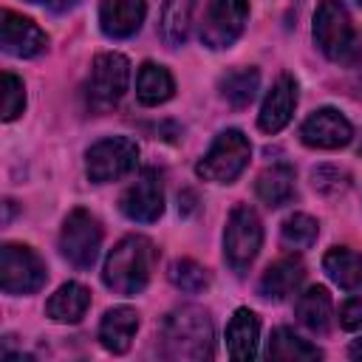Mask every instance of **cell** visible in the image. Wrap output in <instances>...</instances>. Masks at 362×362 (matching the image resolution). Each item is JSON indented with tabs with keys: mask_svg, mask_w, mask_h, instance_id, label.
<instances>
[{
	"mask_svg": "<svg viewBox=\"0 0 362 362\" xmlns=\"http://www.w3.org/2000/svg\"><path fill=\"white\" fill-rule=\"evenodd\" d=\"M218 88H221V96L232 107H246L257 96L260 74H257V68H238V71L223 74L221 82H218Z\"/></svg>",
	"mask_w": 362,
	"mask_h": 362,
	"instance_id": "25",
	"label": "cell"
},
{
	"mask_svg": "<svg viewBox=\"0 0 362 362\" xmlns=\"http://www.w3.org/2000/svg\"><path fill=\"white\" fill-rule=\"evenodd\" d=\"M136 164H139V144L127 136H107L85 153L88 178L96 184L119 181L127 173H133Z\"/></svg>",
	"mask_w": 362,
	"mask_h": 362,
	"instance_id": "7",
	"label": "cell"
},
{
	"mask_svg": "<svg viewBox=\"0 0 362 362\" xmlns=\"http://www.w3.org/2000/svg\"><path fill=\"white\" fill-rule=\"evenodd\" d=\"M249 0H209L201 20V42L206 48H229L246 28Z\"/></svg>",
	"mask_w": 362,
	"mask_h": 362,
	"instance_id": "10",
	"label": "cell"
},
{
	"mask_svg": "<svg viewBox=\"0 0 362 362\" xmlns=\"http://www.w3.org/2000/svg\"><path fill=\"white\" fill-rule=\"evenodd\" d=\"M45 6H48L51 11H57V14H62V11L76 8V6H79V0H45Z\"/></svg>",
	"mask_w": 362,
	"mask_h": 362,
	"instance_id": "32",
	"label": "cell"
},
{
	"mask_svg": "<svg viewBox=\"0 0 362 362\" xmlns=\"http://www.w3.org/2000/svg\"><path fill=\"white\" fill-rule=\"evenodd\" d=\"M31 3H45V0H31Z\"/></svg>",
	"mask_w": 362,
	"mask_h": 362,
	"instance_id": "34",
	"label": "cell"
},
{
	"mask_svg": "<svg viewBox=\"0 0 362 362\" xmlns=\"http://www.w3.org/2000/svg\"><path fill=\"white\" fill-rule=\"evenodd\" d=\"M0 45L11 57H37L45 51L48 37L34 20L6 8L0 14Z\"/></svg>",
	"mask_w": 362,
	"mask_h": 362,
	"instance_id": "13",
	"label": "cell"
},
{
	"mask_svg": "<svg viewBox=\"0 0 362 362\" xmlns=\"http://www.w3.org/2000/svg\"><path fill=\"white\" fill-rule=\"evenodd\" d=\"M158 351L164 359L178 362H204L215 354L212 320L198 305H181L161 320Z\"/></svg>",
	"mask_w": 362,
	"mask_h": 362,
	"instance_id": "1",
	"label": "cell"
},
{
	"mask_svg": "<svg viewBox=\"0 0 362 362\" xmlns=\"http://www.w3.org/2000/svg\"><path fill=\"white\" fill-rule=\"evenodd\" d=\"M153 266H156L153 240L144 235H127L110 249L102 269V280L110 291L122 297H133L150 283Z\"/></svg>",
	"mask_w": 362,
	"mask_h": 362,
	"instance_id": "2",
	"label": "cell"
},
{
	"mask_svg": "<svg viewBox=\"0 0 362 362\" xmlns=\"http://www.w3.org/2000/svg\"><path fill=\"white\" fill-rule=\"evenodd\" d=\"M354 136V127L351 122L334 110V107H320L314 110L303 127H300V139L303 144L308 147H317V150H337V147H345Z\"/></svg>",
	"mask_w": 362,
	"mask_h": 362,
	"instance_id": "12",
	"label": "cell"
},
{
	"mask_svg": "<svg viewBox=\"0 0 362 362\" xmlns=\"http://www.w3.org/2000/svg\"><path fill=\"white\" fill-rule=\"evenodd\" d=\"M48 272L40 255L20 243H3L0 249V288L6 294H34L45 286Z\"/></svg>",
	"mask_w": 362,
	"mask_h": 362,
	"instance_id": "8",
	"label": "cell"
},
{
	"mask_svg": "<svg viewBox=\"0 0 362 362\" xmlns=\"http://www.w3.org/2000/svg\"><path fill=\"white\" fill-rule=\"evenodd\" d=\"M175 90V82L170 76V71L164 65H156V62H144L139 68V76H136V96L141 105L153 107V105H161L173 96Z\"/></svg>",
	"mask_w": 362,
	"mask_h": 362,
	"instance_id": "24",
	"label": "cell"
},
{
	"mask_svg": "<svg viewBox=\"0 0 362 362\" xmlns=\"http://www.w3.org/2000/svg\"><path fill=\"white\" fill-rule=\"evenodd\" d=\"M311 184H314V189L322 192V195H339V192L348 189L351 175H348L345 170L334 167V164H325V167H317V170L311 173Z\"/></svg>",
	"mask_w": 362,
	"mask_h": 362,
	"instance_id": "29",
	"label": "cell"
},
{
	"mask_svg": "<svg viewBox=\"0 0 362 362\" xmlns=\"http://www.w3.org/2000/svg\"><path fill=\"white\" fill-rule=\"evenodd\" d=\"M263 243V226L249 204H238L229 212L223 229V260L235 274H246Z\"/></svg>",
	"mask_w": 362,
	"mask_h": 362,
	"instance_id": "3",
	"label": "cell"
},
{
	"mask_svg": "<svg viewBox=\"0 0 362 362\" xmlns=\"http://www.w3.org/2000/svg\"><path fill=\"white\" fill-rule=\"evenodd\" d=\"M249 158H252L249 139L240 130H223L204 153V158L195 164V173L212 184H232L246 170Z\"/></svg>",
	"mask_w": 362,
	"mask_h": 362,
	"instance_id": "5",
	"label": "cell"
},
{
	"mask_svg": "<svg viewBox=\"0 0 362 362\" xmlns=\"http://www.w3.org/2000/svg\"><path fill=\"white\" fill-rule=\"evenodd\" d=\"M119 209L139 223H153L158 221V215L164 212V189H161V178L153 167L141 170L139 178L122 192L119 198Z\"/></svg>",
	"mask_w": 362,
	"mask_h": 362,
	"instance_id": "11",
	"label": "cell"
},
{
	"mask_svg": "<svg viewBox=\"0 0 362 362\" xmlns=\"http://www.w3.org/2000/svg\"><path fill=\"white\" fill-rule=\"evenodd\" d=\"M102 246V226L88 209H74L68 212L62 232H59V252L62 257L76 266V269H90L99 257Z\"/></svg>",
	"mask_w": 362,
	"mask_h": 362,
	"instance_id": "9",
	"label": "cell"
},
{
	"mask_svg": "<svg viewBox=\"0 0 362 362\" xmlns=\"http://www.w3.org/2000/svg\"><path fill=\"white\" fill-rule=\"evenodd\" d=\"M136 331H139V314L127 305H116L99 322V342L110 354H124L130 348Z\"/></svg>",
	"mask_w": 362,
	"mask_h": 362,
	"instance_id": "17",
	"label": "cell"
},
{
	"mask_svg": "<svg viewBox=\"0 0 362 362\" xmlns=\"http://www.w3.org/2000/svg\"><path fill=\"white\" fill-rule=\"evenodd\" d=\"M127 82H130L127 57H122L116 51L99 54L93 59V65H90V76H88V85H85L88 107L96 110V113H105V110L116 107L119 99L127 90Z\"/></svg>",
	"mask_w": 362,
	"mask_h": 362,
	"instance_id": "6",
	"label": "cell"
},
{
	"mask_svg": "<svg viewBox=\"0 0 362 362\" xmlns=\"http://www.w3.org/2000/svg\"><path fill=\"white\" fill-rule=\"evenodd\" d=\"M255 189L266 206H283L294 195V170L288 164H272L257 175Z\"/></svg>",
	"mask_w": 362,
	"mask_h": 362,
	"instance_id": "23",
	"label": "cell"
},
{
	"mask_svg": "<svg viewBox=\"0 0 362 362\" xmlns=\"http://www.w3.org/2000/svg\"><path fill=\"white\" fill-rule=\"evenodd\" d=\"M266 356L269 359H320L322 351L305 339H300L291 328H274L266 345Z\"/></svg>",
	"mask_w": 362,
	"mask_h": 362,
	"instance_id": "26",
	"label": "cell"
},
{
	"mask_svg": "<svg viewBox=\"0 0 362 362\" xmlns=\"http://www.w3.org/2000/svg\"><path fill=\"white\" fill-rule=\"evenodd\" d=\"M25 107V88H23V79L14 76L11 71L3 74V119L11 122L23 113Z\"/></svg>",
	"mask_w": 362,
	"mask_h": 362,
	"instance_id": "30",
	"label": "cell"
},
{
	"mask_svg": "<svg viewBox=\"0 0 362 362\" xmlns=\"http://www.w3.org/2000/svg\"><path fill=\"white\" fill-rule=\"evenodd\" d=\"M167 277L175 288L187 291V294H201L204 288H209V272L189 260V257H181V260H173L170 269H167Z\"/></svg>",
	"mask_w": 362,
	"mask_h": 362,
	"instance_id": "27",
	"label": "cell"
},
{
	"mask_svg": "<svg viewBox=\"0 0 362 362\" xmlns=\"http://www.w3.org/2000/svg\"><path fill=\"white\" fill-rule=\"evenodd\" d=\"M359 153H362V144H359Z\"/></svg>",
	"mask_w": 362,
	"mask_h": 362,
	"instance_id": "35",
	"label": "cell"
},
{
	"mask_svg": "<svg viewBox=\"0 0 362 362\" xmlns=\"http://www.w3.org/2000/svg\"><path fill=\"white\" fill-rule=\"evenodd\" d=\"M294 311H297V320L311 334H328L334 320V305H331V294L322 286H311L308 291H303Z\"/></svg>",
	"mask_w": 362,
	"mask_h": 362,
	"instance_id": "20",
	"label": "cell"
},
{
	"mask_svg": "<svg viewBox=\"0 0 362 362\" xmlns=\"http://www.w3.org/2000/svg\"><path fill=\"white\" fill-rule=\"evenodd\" d=\"M339 325H342L345 331L362 328V294H359V297H351V300L339 308Z\"/></svg>",
	"mask_w": 362,
	"mask_h": 362,
	"instance_id": "31",
	"label": "cell"
},
{
	"mask_svg": "<svg viewBox=\"0 0 362 362\" xmlns=\"http://www.w3.org/2000/svg\"><path fill=\"white\" fill-rule=\"evenodd\" d=\"M356 3H359V6H362V0H356Z\"/></svg>",
	"mask_w": 362,
	"mask_h": 362,
	"instance_id": "36",
	"label": "cell"
},
{
	"mask_svg": "<svg viewBox=\"0 0 362 362\" xmlns=\"http://www.w3.org/2000/svg\"><path fill=\"white\" fill-rule=\"evenodd\" d=\"M294 107H297V82L294 76L283 74L272 90L266 93L263 105H260V113H257V127L263 133H280L291 116H294Z\"/></svg>",
	"mask_w": 362,
	"mask_h": 362,
	"instance_id": "14",
	"label": "cell"
},
{
	"mask_svg": "<svg viewBox=\"0 0 362 362\" xmlns=\"http://www.w3.org/2000/svg\"><path fill=\"white\" fill-rule=\"evenodd\" d=\"M144 0H99V25L113 40H127L141 28Z\"/></svg>",
	"mask_w": 362,
	"mask_h": 362,
	"instance_id": "15",
	"label": "cell"
},
{
	"mask_svg": "<svg viewBox=\"0 0 362 362\" xmlns=\"http://www.w3.org/2000/svg\"><path fill=\"white\" fill-rule=\"evenodd\" d=\"M303 277H305L303 260H300V257H283V260L272 263V266L263 272V277H260V283H257V291H260V297L280 303V300H286L288 294H294V291L300 288Z\"/></svg>",
	"mask_w": 362,
	"mask_h": 362,
	"instance_id": "16",
	"label": "cell"
},
{
	"mask_svg": "<svg viewBox=\"0 0 362 362\" xmlns=\"http://www.w3.org/2000/svg\"><path fill=\"white\" fill-rule=\"evenodd\" d=\"M314 42L331 62H351L356 57V34L339 0H320L314 11Z\"/></svg>",
	"mask_w": 362,
	"mask_h": 362,
	"instance_id": "4",
	"label": "cell"
},
{
	"mask_svg": "<svg viewBox=\"0 0 362 362\" xmlns=\"http://www.w3.org/2000/svg\"><path fill=\"white\" fill-rule=\"evenodd\" d=\"M198 0H164L161 8V37L170 48H178L187 42L192 20H195Z\"/></svg>",
	"mask_w": 362,
	"mask_h": 362,
	"instance_id": "21",
	"label": "cell"
},
{
	"mask_svg": "<svg viewBox=\"0 0 362 362\" xmlns=\"http://www.w3.org/2000/svg\"><path fill=\"white\" fill-rule=\"evenodd\" d=\"M90 305V291L82 283H62L45 303V314L54 322H79Z\"/></svg>",
	"mask_w": 362,
	"mask_h": 362,
	"instance_id": "19",
	"label": "cell"
},
{
	"mask_svg": "<svg viewBox=\"0 0 362 362\" xmlns=\"http://www.w3.org/2000/svg\"><path fill=\"white\" fill-rule=\"evenodd\" d=\"M257 337H260V320L255 311L249 308H238L235 317L226 325V348L229 356L243 362V359H255L257 354Z\"/></svg>",
	"mask_w": 362,
	"mask_h": 362,
	"instance_id": "18",
	"label": "cell"
},
{
	"mask_svg": "<svg viewBox=\"0 0 362 362\" xmlns=\"http://www.w3.org/2000/svg\"><path fill=\"white\" fill-rule=\"evenodd\" d=\"M317 235H320V223L311 215H305V212L288 215L283 221V226H280V238L291 249H308L317 240Z\"/></svg>",
	"mask_w": 362,
	"mask_h": 362,
	"instance_id": "28",
	"label": "cell"
},
{
	"mask_svg": "<svg viewBox=\"0 0 362 362\" xmlns=\"http://www.w3.org/2000/svg\"><path fill=\"white\" fill-rule=\"evenodd\" d=\"M351 356H354V359H362V339H356V342L351 345Z\"/></svg>",
	"mask_w": 362,
	"mask_h": 362,
	"instance_id": "33",
	"label": "cell"
},
{
	"mask_svg": "<svg viewBox=\"0 0 362 362\" xmlns=\"http://www.w3.org/2000/svg\"><path fill=\"white\" fill-rule=\"evenodd\" d=\"M322 269L325 274L345 291H356L362 288V255L359 252H351V249H331L325 252L322 257Z\"/></svg>",
	"mask_w": 362,
	"mask_h": 362,
	"instance_id": "22",
	"label": "cell"
}]
</instances>
